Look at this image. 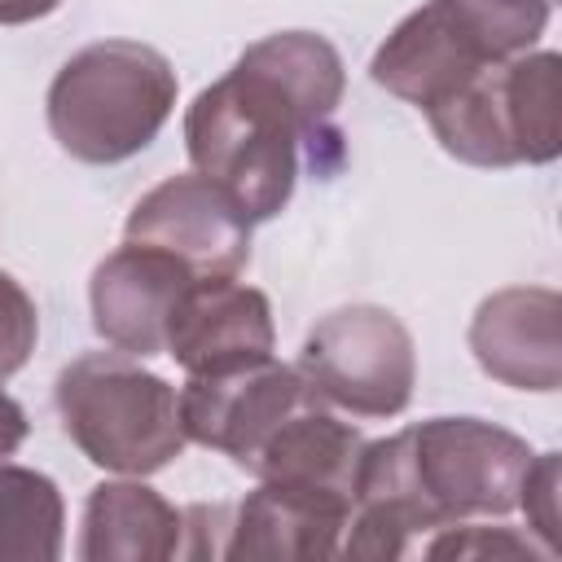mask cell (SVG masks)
<instances>
[{
  "instance_id": "1",
  "label": "cell",
  "mask_w": 562,
  "mask_h": 562,
  "mask_svg": "<svg viewBox=\"0 0 562 562\" xmlns=\"http://www.w3.org/2000/svg\"><path fill=\"white\" fill-rule=\"evenodd\" d=\"M342 88L347 70L325 35L277 31L255 40L184 110L193 171L220 184L250 224L281 215L299 180V145L334 119Z\"/></svg>"
},
{
  "instance_id": "2",
  "label": "cell",
  "mask_w": 562,
  "mask_h": 562,
  "mask_svg": "<svg viewBox=\"0 0 562 562\" xmlns=\"http://www.w3.org/2000/svg\"><path fill=\"white\" fill-rule=\"evenodd\" d=\"M531 443L483 417H430L360 452L342 558H404L413 536L465 518H505L531 465Z\"/></svg>"
},
{
  "instance_id": "3",
  "label": "cell",
  "mask_w": 562,
  "mask_h": 562,
  "mask_svg": "<svg viewBox=\"0 0 562 562\" xmlns=\"http://www.w3.org/2000/svg\"><path fill=\"white\" fill-rule=\"evenodd\" d=\"M176 92L180 79L158 48L140 40H97L53 75L48 132L70 158L110 167L162 132Z\"/></svg>"
},
{
  "instance_id": "4",
  "label": "cell",
  "mask_w": 562,
  "mask_h": 562,
  "mask_svg": "<svg viewBox=\"0 0 562 562\" xmlns=\"http://www.w3.org/2000/svg\"><path fill=\"white\" fill-rule=\"evenodd\" d=\"M57 413L75 448L114 474H154L171 465L189 435L180 391L127 351H88L57 373Z\"/></svg>"
},
{
  "instance_id": "5",
  "label": "cell",
  "mask_w": 562,
  "mask_h": 562,
  "mask_svg": "<svg viewBox=\"0 0 562 562\" xmlns=\"http://www.w3.org/2000/svg\"><path fill=\"white\" fill-rule=\"evenodd\" d=\"M307 386L356 417H395L417 386V351L404 321L378 303H351L321 316L299 351Z\"/></svg>"
},
{
  "instance_id": "6",
  "label": "cell",
  "mask_w": 562,
  "mask_h": 562,
  "mask_svg": "<svg viewBox=\"0 0 562 562\" xmlns=\"http://www.w3.org/2000/svg\"><path fill=\"white\" fill-rule=\"evenodd\" d=\"M321 400L299 364H281L277 356L250 360L224 373H189L180 391V426L193 443L233 457L241 470L259 452V443L303 404Z\"/></svg>"
},
{
  "instance_id": "7",
  "label": "cell",
  "mask_w": 562,
  "mask_h": 562,
  "mask_svg": "<svg viewBox=\"0 0 562 562\" xmlns=\"http://www.w3.org/2000/svg\"><path fill=\"white\" fill-rule=\"evenodd\" d=\"M123 237L176 255L193 277H237L250 259V220L198 171L154 184L132 206Z\"/></svg>"
},
{
  "instance_id": "8",
  "label": "cell",
  "mask_w": 562,
  "mask_h": 562,
  "mask_svg": "<svg viewBox=\"0 0 562 562\" xmlns=\"http://www.w3.org/2000/svg\"><path fill=\"white\" fill-rule=\"evenodd\" d=\"M198 277L167 250L123 241L110 250L88 281V303H92V329L114 347L136 360L167 356V325L180 303V294Z\"/></svg>"
},
{
  "instance_id": "9",
  "label": "cell",
  "mask_w": 562,
  "mask_h": 562,
  "mask_svg": "<svg viewBox=\"0 0 562 562\" xmlns=\"http://www.w3.org/2000/svg\"><path fill=\"white\" fill-rule=\"evenodd\" d=\"M277 347L272 303L237 277H198L167 325V356L184 373H224L268 360Z\"/></svg>"
},
{
  "instance_id": "10",
  "label": "cell",
  "mask_w": 562,
  "mask_h": 562,
  "mask_svg": "<svg viewBox=\"0 0 562 562\" xmlns=\"http://www.w3.org/2000/svg\"><path fill=\"white\" fill-rule=\"evenodd\" d=\"M470 351L487 378L514 391L562 386V299L549 285L487 294L470 321Z\"/></svg>"
},
{
  "instance_id": "11",
  "label": "cell",
  "mask_w": 562,
  "mask_h": 562,
  "mask_svg": "<svg viewBox=\"0 0 562 562\" xmlns=\"http://www.w3.org/2000/svg\"><path fill=\"white\" fill-rule=\"evenodd\" d=\"M351 501L325 487L259 479V487L237 505L228 522L224 558H263V562H316L338 558Z\"/></svg>"
},
{
  "instance_id": "12",
  "label": "cell",
  "mask_w": 562,
  "mask_h": 562,
  "mask_svg": "<svg viewBox=\"0 0 562 562\" xmlns=\"http://www.w3.org/2000/svg\"><path fill=\"white\" fill-rule=\"evenodd\" d=\"M483 66H496V61L483 57V48L457 26L443 0H426L378 44L369 61V79L391 97L417 110H430L435 101L457 92L465 79H474Z\"/></svg>"
},
{
  "instance_id": "13",
  "label": "cell",
  "mask_w": 562,
  "mask_h": 562,
  "mask_svg": "<svg viewBox=\"0 0 562 562\" xmlns=\"http://www.w3.org/2000/svg\"><path fill=\"white\" fill-rule=\"evenodd\" d=\"M184 509L136 474H123L88 492L75 553L83 562H167L184 553Z\"/></svg>"
},
{
  "instance_id": "14",
  "label": "cell",
  "mask_w": 562,
  "mask_h": 562,
  "mask_svg": "<svg viewBox=\"0 0 562 562\" xmlns=\"http://www.w3.org/2000/svg\"><path fill=\"white\" fill-rule=\"evenodd\" d=\"M364 435L321 408V400L294 408L246 461L255 479H281V483H303V487H325L338 492L356 505V470L364 452Z\"/></svg>"
},
{
  "instance_id": "15",
  "label": "cell",
  "mask_w": 562,
  "mask_h": 562,
  "mask_svg": "<svg viewBox=\"0 0 562 562\" xmlns=\"http://www.w3.org/2000/svg\"><path fill=\"white\" fill-rule=\"evenodd\" d=\"M435 140L470 162V167H518L509 105H505V61L483 66L474 79H465L457 92L435 101L426 110Z\"/></svg>"
},
{
  "instance_id": "16",
  "label": "cell",
  "mask_w": 562,
  "mask_h": 562,
  "mask_svg": "<svg viewBox=\"0 0 562 562\" xmlns=\"http://www.w3.org/2000/svg\"><path fill=\"white\" fill-rule=\"evenodd\" d=\"M66 536V501L57 483L31 465L0 461V562H57Z\"/></svg>"
},
{
  "instance_id": "17",
  "label": "cell",
  "mask_w": 562,
  "mask_h": 562,
  "mask_svg": "<svg viewBox=\"0 0 562 562\" xmlns=\"http://www.w3.org/2000/svg\"><path fill=\"white\" fill-rule=\"evenodd\" d=\"M558 70H562V57L553 48L518 53L505 61V105H509L514 149H518V162L527 167H544L562 154Z\"/></svg>"
},
{
  "instance_id": "18",
  "label": "cell",
  "mask_w": 562,
  "mask_h": 562,
  "mask_svg": "<svg viewBox=\"0 0 562 562\" xmlns=\"http://www.w3.org/2000/svg\"><path fill=\"white\" fill-rule=\"evenodd\" d=\"M549 4L553 0H443V9L483 48L487 61L531 53V44L549 26Z\"/></svg>"
},
{
  "instance_id": "19",
  "label": "cell",
  "mask_w": 562,
  "mask_h": 562,
  "mask_svg": "<svg viewBox=\"0 0 562 562\" xmlns=\"http://www.w3.org/2000/svg\"><path fill=\"white\" fill-rule=\"evenodd\" d=\"M558 487H562V457L558 452H536L527 474H522V487H518V509L527 514V527L549 549V558H558V549H562Z\"/></svg>"
},
{
  "instance_id": "20",
  "label": "cell",
  "mask_w": 562,
  "mask_h": 562,
  "mask_svg": "<svg viewBox=\"0 0 562 562\" xmlns=\"http://www.w3.org/2000/svg\"><path fill=\"white\" fill-rule=\"evenodd\" d=\"M426 558H549V549L514 527H439V536L422 549Z\"/></svg>"
},
{
  "instance_id": "21",
  "label": "cell",
  "mask_w": 562,
  "mask_h": 562,
  "mask_svg": "<svg viewBox=\"0 0 562 562\" xmlns=\"http://www.w3.org/2000/svg\"><path fill=\"white\" fill-rule=\"evenodd\" d=\"M35 338H40L35 299L22 290V281H13L9 272H0V382L31 360Z\"/></svg>"
},
{
  "instance_id": "22",
  "label": "cell",
  "mask_w": 562,
  "mask_h": 562,
  "mask_svg": "<svg viewBox=\"0 0 562 562\" xmlns=\"http://www.w3.org/2000/svg\"><path fill=\"white\" fill-rule=\"evenodd\" d=\"M31 435V422H26V408L0 386V461L13 457Z\"/></svg>"
},
{
  "instance_id": "23",
  "label": "cell",
  "mask_w": 562,
  "mask_h": 562,
  "mask_svg": "<svg viewBox=\"0 0 562 562\" xmlns=\"http://www.w3.org/2000/svg\"><path fill=\"white\" fill-rule=\"evenodd\" d=\"M61 0H0V26H26L57 9Z\"/></svg>"
}]
</instances>
